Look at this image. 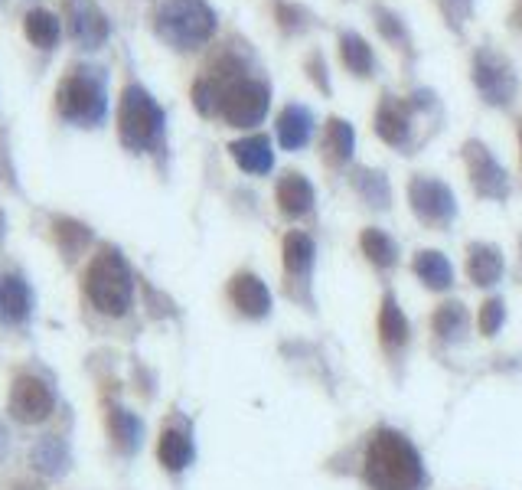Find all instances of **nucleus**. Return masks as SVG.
I'll use <instances>...</instances> for the list:
<instances>
[{"instance_id":"obj_1","label":"nucleus","mask_w":522,"mask_h":490,"mask_svg":"<svg viewBox=\"0 0 522 490\" xmlns=\"http://www.w3.org/2000/svg\"><path fill=\"white\" fill-rule=\"evenodd\" d=\"M366 481L372 490H418L425 484V468L412 441L389 428L372 435L366 448Z\"/></svg>"},{"instance_id":"obj_2","label":"nucleus","mask_w":522,"mask_h":490,"mask_svg":"<svg viewBox=\"0 0 522 490\" xmlns=\"http://www.w3.org/2000/svg\"><path fill=\"white\" fill-rule=\"evenodd\" d=\"M154 30L173 49H196L216 33V14L206 0H164L154 14Z\"/></svg>"},{"instance_id":"obj_3","label":"nucleus","mask_w":522,"mask_h":490,"mask_svg":"<svg viewBox=\"0 0 522 490\" xmlns=\"http://www.w3.org/2000/svg\"><path fill=\"white\" fill-rule=\"evenodd\" d=\"M85 294L102 314L118 317L131 308L134 281L124 259L115 249H102L92 259L89 272H85Z\"/></svg>"},{"instance_id":"obj_4","label":"nucleus","mask_w":522,"mask_h":490,"mask_svg":"<svg viewBox=\"0 0 522 490\" xmlns=\"http://www.w3.org/2000/svg\"><path fill=\"white\" fill-rule=\"evenodd\" d=\"M56 108L62 118L79 125H98L105 118V82L95 69L76 66L56 89Z\"/></svg>"},{"instance_id":"obj_5","label":"nucleus","mask_w":522,"mask_h":490,"mask_svg":"<svg viewBox=\"0 0 522 490\" xmlns=\"http://www.w3.org/2000/svg\"><path fill=\"white\" fill-rule=\"evenodd\" d=\"M160 128H164V112H160V105L141 89V85H128L121 95V108H118L121 141L128 144L131 151H147V147L160 138Z\"/></svg>"},{"instance_id":"obj_6","label":"nucleus","mask_w":522,"mask_h":490,"mask_svg":"<svg viewBox=\"0 0 522 490\" xmlns=\"http://www.w3.org/2000/svg\"><path fill=\"white\" fill-rule=\"evenodd\" d=\"M474 85L490 105H509L519 89L509 59L493 53V49H480V53L474 56Z\"/></svg>"},{"instance_id":"obj_7","label":"nucleus","mask_w":522,"mask_h":490,"mask_svg":"<svg viewBox=\"0 0 522 490\" xmlns=\"http://www.w3.org/2000/svg\"><path fill=\"white\" fill-rule=\"evenodd\" d=\"M408 200H412V210L418 213V219H425L431 226H444L447 219L457 213L454 193L447 190L441 180H431V177H412V183H408Z\"/></svg>"},{"instance_id":"obj_8","label":"nucleus","mask_w":522,"mask_h":490,"mask_svg":"<svg viewBox=\"0 0 522 490\" xmlns=\"http://www.w3.org/2000/svg\"><path fill=\"white\" fill-rule=\"evenodd\" d=\"M10 412H14L17 422H27V425L43 422L46 415L53 412V392L36 376H20L14 389H10Z\"/></svg>"},{"instance_id":"obj_9","label":"nucleus","mask_w":522,"mask_h":490,"mask_svg":"<svg viewBox=\"0 0 522 490\" xmlns=\"http://www.w3.org/2000/svg\"><path fill=\"white\" fill-rule=\"evenodd\" d=\"M467 167H470V183L480 196L487 200H503L509 193L506 170L493 161V154L483 144H467Z\"/></svg>"},{"instance_id":"obj_10","label":"nucleus","mask_w":522,"mask_h":490,"mask_svg":"<svg viewBox=\"0 0 522 490\" xmlns=\"http://www.w3.org/2000/svg\"><path fill=\"white\" fill-rule=\"evenodd\" d=\"M408 125H412V105H408L405 98L385 95L379 102V112H376L379 138L389 141V144H402L408 138Z\"/></svg>"},{"instance_id":"obj_11","label":"nucleus","mask_w":522,"mask_h":490,"mask_svg":"<svg viewBox=\"0 0 522 490\" xmlns=\"http://www.w3.org/2000/svg\"><path fill=\"white\" fill-rule=\"evenodd\" d=\"M229 298H232L235 308H239L242 314H248V317H265L268 308H271V294L265 288V281H261L258 275H248V272L232 278Z\"/></svg>"},{"instance_id":"obj_12","label":"nucleus","mask_w":522,"mask_h":490,"mask_svg":"<svg viewBox=\"0 0 522 490\" xmlns=\"http://www.w3.org/2000/svg\"><path fill=\"white\" fill-rule=\"evenodd\" d=\"M229 151L235 157V164H239L242 170H248V174H268L271 164H275L271 141L265 138V134H252V138L235 141Z\"/></svg>"},{"instance_id":"obj_13","label":"nucleus","mask_w":522,"mask_h":490,"mask_svg":"<svg viewBox=\"0 0 522 490\" xmlns=\"http://www.w3.org/2000/svg\"><path fill=\"white\" fill-rule=\"evenodd\" d=\"M278 206L288 216H304L314 206V187L301 174H284L278 183Z\"/></svg>"},{"instance_id":"obj_14","label":"nucleus","mask_w":522,"mask_h":490,"mask_svg":"<svg viewBox=\"0 0 522 490\" xmlns=\"http://www.w3.org/2000/svg\"><path fill=\"white\" fill-rule=\"evenodd\" d=\"M310 131H314V118L304 105H288L278 118V138L281 144L288 147V151H297V147H304Z\"/></svg>"},{"instance_id":"obj_15","label":"nucleus","mask_w":522,"mask_h":490,"mask_svg":"<svg viewBox=\"0 0 522 490\" xmlns=\"http://www.w3.org/2000/svg\"><path fill=\"white\" fill-rule=\"evenodd\" d=\"M467 275L474 285H493L503 275V255L493 249V245H470L467 255Z\"/></svg>"},{"instance_id":"obj_16","label":"nucleus","mask_w":522,"mask_h":490,"mask_svg":"<svg viewBox=\"0 0 522 490\" xmlns=\"http://www.w3.org/2000/svg\"><path fill=\"white\" fill-rule=\"evenodd\" d=\"M30 314V291L17 275L0 278V321L17 324Z\"/></svg>"},{"instance_id":"obj_17","label":"nucleus","mask_w":522,"mask_h":490,"mask_svg":"<svg viewBox=\"0 0 522 490\" xmlns=\"http://www.w3.org/2000/svg\"><path fill=\"white\" fill-rule=\"evenodd\" d=\"M323 154H327L330 164H346L353 157V144H356V134L353 128L346 125L343 118H330L327 128H323Z\"/></svg>"},{"instance_id":"obj_18","label":"nucleus","mask_w":522,"mask_h":490,"mask_svg":"<svg viewBox=\"0 0 522 490\" xmlns=\"http://www.w3.org/2000/svg\"><path fill=\"white\" fill-rule=\"evenodd\" d=\"M379 337L385 347H402L408 340V321L402 308L395 304V298H382V308H379Z\"/></svg>"},{"instance_id":"obj_19","label":"nucleus","mask_w":522,"mask_h":490,"mask_svg":"<svg viewBox=\"0 0 522 490\" xmlns=\"http://www.w3.org/2000/svg\"><path fill=\"white\" fill-rule=\"evenodd\" d=\"M157 458H160V464H164V468H170V471H183L186 464H190V458H193V445H190V438H186L183 432H164L160 435V445H157Z\"/></svg>"},{"instance_id":"obj_20","label":"nucleus","mask_w":522,"mask_h":490,"mask_svg":"<svg viewBox=\"0 0 522 490\" xmlns=\"http://www.w3.org/2000/svg\"><path fill=\"white\" fill-rule=\"evenodd\" d=\"M415 275L425 281L428 288L441 291V288L451 285L454 272H451V262H447L441 252H418L415 255Z\"/></svg>"},{"instance_id":"obj_21","label":"nucleus","mask_w":522,"mask_h":490,"mask_svg":"<svg viewBox=\"0 0 522 490\" xmlns=\"http://www.w3.org/2000/svg\"><path fill=\"white\" fill-rule=\"evenodd\" d=\"M340 56H343V66L350 69L353 76H369L372 72V49L363 36L343 33L340 36Z\"/></svg>"},{"instance_id":"obj_22","label":"nucleus","mask_w":522,"mask_h":490,"mask_svg":"<svg viewBox=\"0 0 522 490\" xmlns=\"http://www.w3.org/2000/svg\"><path fill=\"white\" fill-rule=\"evenodd\" d=\"M108 428H111V438H115V445L121 451H134L141 441V422L134 419L131 412L124 409H111L108 412Z\"/></svg>"},{"instance_id":"obj_23","label":"nucleus","mask_w":522,"mask_h":490,"mask_svg":"<svg viewBox=\"0 0 522 490\" xmlns=\"http://www.w3.org/2000/svg\"><path fill=\"white\" fill-rule=\"evenodd\" d=\"M23 30H27L30 43L40 46V49L56 46V40H59V20L49 14V10H33V14H27Z\"/></svg>"},{"instance_id":"obj_24","label":"nucleus","mask_w":522,"mask_h":490,"mask_svg":"<svg viewBox=\"0 0 522 490\" xmlns=\"http://www.w3.org/2000/svg\"><path fill=\"white\" fill-rule=\"evenodd\" d=\"M314 262V242L304 232H288V239H284V265H288V272L301 275Z\"/></svg>"},{"instance_id":"obj_25","label":"nucleus","mask_w":522,"mask_h":490,"mask_svg":"<svg viewBox=\"0 0 522 490\" xmlns=\"http://www.w3.org/2000/svg\"><path fill=\"white\" fill-rule=\"evenodd\" d=\"M359 245H363L366 259H369L372 265H379V268L395 265V255H399V249H395V242H392L389 236H385L382 229H366L363 239H359Z\"/></svg>"},{"instance_id":"obj_26","label":"nucleus","mask_w":522,"mask_h":490,"mask_svg":"<svg viewBox=\"0 0 522 490\" xmlns=\"http://www.w3.org/2000/svg\"><path fill=\"white\" fill-rule=\"evenodd\" d=\"M467 321V314L461 304H441L438 314H434V330H438L441 337H451V334H461V327Z\"/></svg>"},{"instance_id":"obj_27","label":"nucleus","mask_w":522,"mask_h":490,"mask_svg":"<svg viewBox=\"0 0 522 490\" xmlns=\"http://www.w3.org/2000/svg\"><path fill=\"white\" fill-rule=\"evenodd\" d=\"M56 239H59V245H62V252H66V255H76V252L82 249V245L89 242V229L79 226V223H59Z\"/></svg>"},{"instance_id":"obj_28","label":"nucleus","mask_w":522,"mask_h":490,"mask_svg":"<svg viewBox=\"0 0 522 490\" xmlns=\"http://www.w3.org/2000/svg\"><path fill=\"white\" fill-rule=\"evenodd\" d=\"M503 324V301H487V304H483V311H480V330H483V334H487V337H493L496 334V327H500Z\"/></svg>"},{"instance_id":"obj_29","label":"nucleus","mask_w":522,"mask_h":490,"mask_svg":"<svg viewBox=\"0 0 522 490\" xmlns=\"http://www.w3.org/2000/svg\"><path fill=\"white\" fill-rule=\"evenodd\" d=\"M56 458H59V461L66 458V451H62V445H59V441H53V438H49V441H43V445H40V451H36V464H40L43 471H59L56 464H53Z\"/></svg>"},{"instance_id":"obj_30","label":"nucleus","mask_w":522,"mask_h":490,"mask_svg":"<svg viewBox=\"0 0 522 490\" xmlns=\"http://www.w3.org/2000/svg\"><path fill=\"white\" fill-rule=\"evenodd\" d=\"M464 4H467V0H464Z\"/></svg>"}]
</instances>
